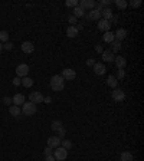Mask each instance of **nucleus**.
I'll return each instance as SVG.
<instances>
[{
  "label": "nucleus",
  "instance_id": "41",
  "mask_svg": "<svg viewBox=\"0 0 144 161\" xmlns=\"http://www.w3.org/2000/svg\"><path fill=\"white\" fill-rule=\"evenodd\" d=\"M95 52H97V53H103L104 52L103 46H101V45H95Z\"/></svg>",
  "mask_w": 144,
  "mask_h": 161
},
{
  "label": "nucleus",
  "instance_id": "17",
  "mask_svg": "<svg viewBox=\"0 0 144 161\" xmlns=\"http://www.w3.org/2000/svg\"><path fill=\"white\" fill-rule=\"evenodd\" d=\"M78 33H79V30L76 29L75 26H68L66 27V36H68V38H76Z\"/></svg>",
  "mask_w": 144,
  "mask_h": 161
},
{
  "label": "nucleus",
  "instance_id": "42",
  "mask_svg": "<svg viewBox=\"0 0 144 161\" xmlns=\"http://www.w3.org/2000/svg\"><path fill=\"white\" fill-rule=\"evenodd\" d=\"M95 64H97V62H95V60L92 59V58H89V59L87 60V66H94Z\"/></svg>",
  "mask_w": 144,
  "mask_h": 161
},
{
  "label": "nucleus",
  "instance_id": "39",
  "mask_svg": "<svg viewBox=\"0 0 144 161\" xmlns=\"http://www.w3.org/2000/svg\"><path fill=\"white\" fill-rule=\"evenodd\" d=\"M3 104H4V105H9V104H13V101H12L10 97H4V98H3Z\"/></svg>",
  "mask_w": 144,
  "mask_h": 161
},
{
  "label": "nucleus",
  "instance_id": "27",
  "mask_svg": "<svg viewBox=\"0 0 144 161\" xmlns=\"http://www.w3.org/2000/svg\"><path fill=\"white\" fill-rule=\"evenodd\" d=\"M114 3H115V6H117L120 10H124V9L128 6V2H125V0H115Z\"/></svg>",
  "mask_w": 144,
  "mask_h": 161
},
{
  "label": "nucleus",
  "instance_id": "12",
  "mask_svg": "<svg viewBox=\"0 0 144 161\" xmlns=\"http://www.w3.org/2000/svg\"><path fill=\"white\" fill-rule=\"evenodd\" d=\"M20 49H22L23 53H33L35 46L32 42H23L22 45H20Z\"/></svg>",
  "mask_w": 144,
  "mask_h": 161
},
{
  "label": "nucleus",
  "instance_id": "31",
  "mask_svg": "<svg viewBox=\"0 0 144 161\" xmlns=\"http://www.w3.org/2000/svg\"><path fill=\"white\" fill-rule=\"evenodd\" d=\"M78 3H79L78 0H66V2H65L66 7H76V6H78Z\"/></svg>",
  "mask_w": 144,
  "mask_h": 161
},
{
  "label": "nucleus",
  "instance_id": "33",
  "mask_svg": "<svg viewBox=\"0 0 144 161\" xmlns=\"http://www.w3.org/2000/svg\"><path fill=\"white\" fill-rule=\"evenodd\" d=\"M56 132H58V135H56V137H59V138H61V140H62V138H64L65 135H66V130H65V128H64V127H62V128H61V130H58V131H56Z\"/></svg>",
  "mask_w": 144,
  "mask_h": 161
},
{
  "label": "nucleus",
  "instance_id": "26",
  "mask_svg": "<svg viewBox=\"0 0 144 161\" xmlns=\"http://www.w3.org/2000/svg\"><path fill=\"white\" fill-rule=\"evenodd\" d=\"M33 83H35V82H33V79H32V78H27V76L22 78V85L25 86V88H31Z\"/></svg>",
  "mask_w": 144,
  "mask_h": 161
},
{
  "label": "nucleus",
  "instance_id": "22",
  "mask_svg": "<svg viewBox=\"0 0 144 161\" xmlns=\"http://www.w3.org/2000/svg\"><path fill=\"white\" fill-rule=\"evenodd\" d=\"M9 112H10L13 116H19L20 114H22V109H20V107H17V105H10Z\"/></svg>",
  "mask_w": 144,
  "mask_h": 161
},
{
  "label": "nucleus",
  "instance_id": "46",
  "mask_svg": "<svg viewBox=\"0 0 144 161\" xmlns=\"http://www.w3.org/2000/svg\"><path fill=\"white\" fill-rule=\"evenodd\" d=\"M2 50H3V43H0V53H2Z\"/></svg>",
  "mask_w": 144,
  "mask_h": 161
},
{
  "label": "nucleus",
  "instance_id": "9",
  "mask_svg": "<svg viewBox=\"0 0 144 161\" xmlns=\"http://www.w3.org/2000/svg\"><path fill=\"white\" fill-rule=\"evenodd\" d=\"M29 99H31V102H33V104H42V102H43V95H42L39 91H36V92H32V94L29 95Z\"/></svg>",
  "mask_w": 144,
  "mask_h": 161
},
{
  "label": "nucleus",
  "instance_id": "20",
  "mask_svg": "<svg viewBox=\"0 0 144 161\" xmlns=\"http://www.w3.org/2000/svg\"><path fill=\"white\" fill-rule=\"evenodd\" d=\"M103 40L105 42V43H113L114 40H115V38H114V32H105L103 36Z\"/></svg>",
  "mask_w": 144,
  "mask_h": 161
},
{
  "label": "nucleus",
  "instance_id": "7",
  "mask_svg": "<svg viewBox=\"0 0 144 161\" xmlns=\"http://www.w3.org/2000/svg\"><path fill=\"white\" fill-rule=\"evenodd\" d=\"M61 141L62 140L59 138V137H49L48 138V147L49 148H52V150H55V148H58V147H61Z\"/></svg>",
  "mask_w": 144,
  "mask_h": 161
},
{
  "label": "nucleus",
  "instance_id": "14",
  "mask_svg": "<svg viewBox=\"0 0 144 161\" xmlns=\"http://www.w3.org/2000/svg\"><path fill=\"white\" fill-rule=\"evenodd\" d=\"M85 17H87L88 20H99L101 19V12L95 10V9H92V10H89V13H85Z\"/></svg>",
  "mask_w": 144,
  "mask_h": 161
},
{
  "label": "nucleus",
  "instance_id": "15",
  "mask_svg": "<svg viewBox=\"0 0 144 161\" xmlns=\"http://www.w3.org/2000/svg\"><path fill=\"white\" fill-rule=\"evenodd\" d=\"M114 38H115V40H118V42H121V40H124L125 38H127V30L125 29H118L117 32H114Z\"/></svg>",
  "mask_w": 144,
  "mask_h": 161
},
{
  "label": "nucleus",
  "instance_id": "3",
  "mask_svg": "<svg viewBox=\"0 0 144 161\" xmlns=\"http://www.w3.org/2000/svg\"><path fill=\"white\" fill-rule=\"evenodd\" d=\"M52 155L55 157L56 161H64V160H66V157H68V150H65L64 147H58V148H55Z\"/></svg>",
  "mask_w": 144,
  "mask_h": 161
},
{
  "label": "nucleus",
  "instance_id": "44",
  "mask_svg": "<svg viewBox=\"0 0 144 161\" xmlns=\"http://www.w3.org/2000/svg\"><path fill=\"white\" fill-rule=\"evenodd\" d=\"M43 102H45V104H50V102H52V98H50V97L43 98Z\"/></svg>",
  "mask_w": 144,
  "mask_h": 161
},
{
  "label": "nucleus",
  "instance_id": "45",
  "mask_svg": "<svg viewBox=\"0 0 144 161\" xmlns=\"http://www.w3.org/2000/svg\"><path fill=\"white\" fill-rule=\"evenodd\" d=\"M45 161H56V160H55L53 155H48V157H45Z\"/></svg>",
  "mask_w": 144,
  "mask_h": 161
},
{
  "label": "nucleus",
  "instance_id": "35",
  "mask_svg": "<svg viewBox=\"0 0 144 161\" xmlns=\"http://www.w3.org/2000/svg\"><path fill=\"white\" fill-rule=\"evenodd\" d=\"M111 4V0H103V2H99V6L103 9H105V7H108Z\"/></svg>",
  "mask_w": 144,
  "mask_h": 161
},
{
  "label": "nucleus",
  "instance_id": "43",
  "mask_svg": "<svg viewBox=\"0 0 144 161\" xmlns=\"http://www.w3.org/2000/svg\"><path fill=\"white\" fill-rule=\"evenodd\" d=\"M118 22V16L117 15H113V17L110 19V23H117Z\"/></svg>",
  "mask_w": 144,
  "mask_h": 161
},
{
  "label": "nucleus",
  "instance_id": "36",
  "mask_svg": "<svg viewBox=\"0 0 144 161\" xmlns=\"http://www.w3.org/2000/svg\"><path fill=\"white\" fill-rule=\"evenodd\" d=\"M3 49L4 50H12V49H13V43H12V42H6V43H3Z\"/></svg>",
  "mask_w": 144,
  "mask_h": 161
},
{
  "label": "nucleus",
  "instance_id": "40",
  "mask_svg": "<svg viewBox=\"0 0 144 161\" xmlns=\"http://www.w3.org/2000/svg\"><path fill=\"white\" fill-rule=\"evenodd\" d=\"M20 83H22V79H20L19 76H16V78L13 79V85H15V86H19Z\"/></svg>",
  "mask_w": 144,
  "mask_h": 161
},
{
  "label": "nucleus",
  "instance_id": "4",
  "mask_svg": "<svg viewBox=\"0 0 144 161\" xmlns=\"http://www.w3.org/2000/svg\"><path fill=\"white\" fill-rule=\"evenodd\" d=\"M111 97H113V99L115 102H122L125 99V92L122 89H118V88H115V89H113V94H111Z\"/></svg>",
  "mask_w": 144,
  "mask_h": 161
},
{
  "label": "nucleus",
  "instance_id": "2",
  "mask_svg": "<svg viewBox=\"0 0 144 161\" xmlns=\"http://www.w3.org/2000/svg\"><path fill=\"white\" fill-rule=\"evenodd\" d=\"M20 109H22L23 115H26V116H32L38 112V107H36V104H33V102H25Z\"/></svg>",
  "mask_w": 144,
  "mask_h": 161
},
{
  "label": "nucleus",
  "instance_id": "18",
  "mask_svg": "<svg viewBox=\"0 0 144 161\" xmlns=\"http://www.w3.org/2000/svg\"><path fill=\"white\" fill-rule=\"evenodd\" d=\"M101 55H103V60H105V62H113L114 58H115V55L111 52L110 49H108V50H104Z\"/></svg>",
  "mask_w": 144,
  "mask_h": 161
},
{
  "label": "nucleus",
  "instance_id": "11",
  "mask_svg": "<svg viewBox=\"0 0 144 161\" xmlns=\"http://www.w3.org/2000/svg\"><path fill=\"white\" fill-rule=\"evenodd\" d=\"M114 64H115L117 69H125V66H127V59H125L124 56H117V58H114Z\"/></svg>",
  "mask_w": 144,
  "mask_h": 161
},
{
  "label": "nucleus",
  "instance_id": "29",
  "mask_svg": "<svg viewBox=\"0 0 144 161\" xmlns=\"http://www.w3.org/2000/svg\"><path fill=\"white\" fill-rule=\"evenodd\" d=\"M9 42V33L6 30H0V43H6Z\"/></svg>",
  "mask_w": 144,
  "mask_h": 161
},
{
  "label": "nucleus",
  "instance_id": "13",
  "mask_svg": "<svg viewBox=\"0 0 144 161\" xmlns=\"http://www.w3.org/2000/svg\"><path fill=\"white\" fill-rule=\"evenodd\" d=\"M92 68H94V73H95V75H98V76L104 75V73L107 72L105 65H104V64H99V62H98V64H95Z\"/></svg>",
  "mask_w": 144,
  "mask_h": 161
},
{
  "label": "nucleus",
  "instance_id": "28",
  "mask_svg": "<svg viewBox=\"0 0 144 161\" xmlns=\"http://www.w3.org/2000/svg\"><path fill=\"white\" fill-rule=\"evenodd\" d=\"M121 161H133V153H130V151L121 153Z\"/></svg>",
  "mask_w": 144,
  "mask_h": 161
},
{
  "label": "nucleus",
  "instance_id": "21",
  "mask_svg": "<svg viewBox=\"0 0 144 161\" xmlns=\"http://www.w3.org/2000/svg\"><path fill=\"white\" fill-rule=\"evenodd\" d=\"M101 16H103V19L105 20H110L111 17H113V10H111L110 7H105L101 10Z\"/></svg>",
  "mask_w": 144,
  "mask_h": 161
},
{
  "label": "nucleus",
  "instance_id": "24",
  "mask_svg": "<svg viewBox=\"0 0 144 161\" xmlns=\"http://www.w3.org/2000/svg\"><path fill=\"white\" fill-rule=\"evenodd\" d=\"M113 53H117L121 50V42H118V40H114L113 43H111V49H110Z\"/></svg>",
  "mask_w": 144,
  "mask_h": 161
},
{
  "label": "nucleus",
  "instance_id": "37",
  "mask_svg": "<svg viewBox=\"0 0 144 161\" xmlns=\"http://www.w3.org/2000/svg\"><path fill=\"white\" fill-rule=\"evenodd\" d=\"M53 154V150L52 148H49V147H46L45 150H43V155H45V157H48V155H52Z\"/></svg>",
  "mask_w": 144,
  "mask_h": 161
},
{
  "label": "nucleus",
  "instance_id": "38",
  "mask_svg": "<svg viewBox=\"0 0 144 161\" xmlns=\"http://www.w3.org/2000/svg\"><path fill=\"white\" fill-rule=\"evenodd\" d=\"M76 22H78V19H76V17H75V16H69V17H68V23H71V26H74V25H75V23Z\"/></svg>",
  "mask_w": 144,
  "mask_h": 161
},
{
  "label": "nucleus",
  "instance_id": "19",
  "mask_svg": "<svg viewBox=\"0 0 144 161\" xmlns=\"http://www.w3.org/2000/svg\"><path fill=\"white\" fill-rule=\"evenodd\" d=\"M107 85L110 86V88H113V89H115L118 86V81L115 79V76L114 75H110L108 78H107Z\"/></svg>",
  "mask_w": 144,
  "mask_h": 161
},
{
  "label": "nucleus",
  "instance_id": "34",
  "mask_svg": "<svg viewBox=\"0 0 144 161\" xmlns=\"http://www.w3.org/2000/svg\"><path fill=\"white\" fill-rule=\"evenodd\" d=\"M130 6H131V7H140L141 0H131V2H130Z\"/></svg>",
  "mask_w": 144,
  "mask_h": 161
},
{
  "label": "nucleus",
  "instance_id": "6",
  "mask_svg": "<svg viewBox=\"0 0 144 161\" xmlns=\"http://www.w3.org/2000/svg\"><path fill=\"white\" fill-rule=\"evenodd\" d=\"M61 76L65 79V81H74V79L76 78V72L74 71V69H71V68H66V69L62 71Z\"/></svg>",
  "mask_w": 144,
  "mask_h": 161
},
{
  "label": "nucleus",
  "instance_id": "10",
  "mask_svg": "<svg viewBox=\"0 0 144 161\" xmlns=\"http://www.w3.org/2000/svg\"><path fill=\"white\" fill-rule=\"evenodd\" d=\"M98 29L101 30V32H110V29H111V23H110V20L99 19V20H98Z\"/></svg>",
  "mask_w": 144,
  "mask_h": 161
},
{
  "label": "nucleus",
  "instance_id": "1",
  "mask_svg": "<svg viewBox=\"0 0 144 161\" xmlns=\"http://www.w3.org/2000/svg\"><path fill=\"white\" fill-rule=\"evenodd\" d=\"M65 86V79L61 75H53L50 78V89L53 92H61Z\"/></svg>",
  "mask_w": 144,
  "mask_h": 161
},
{
  "label": "nucleus",
  "instance_id": "23",
  "mask_svg": "<svg viewBox=\"0 0 144 161\" xmlns=\"http://www.w3.org/2000/svg\"><path fill=\"white\" fill-rule=\"evenodd\" d=\"M72 16H75L76 19H78V17H84V16H85V10H84L82 7H79V6H76V7H74Z\"/></svg>",
  "mask_w": 144,
  "mask_h": 161
},
{
  "label": "nucleus",
  "instance_id": "5",
  "mask_svg": "<svg viewBox=\"0 0 144 161\" xmlns=\"http://www.w3.org/2000/svg\"><path fill=\"white\" fill-rule=\"evenodd\" d=\"M16 73H17V76H19L20 79L25 78V76H27V73H29V66H27L26 64H20L16 66Z\"/></svg>",
  "mask_w": 144,
  "mask_h": 161
},
{
  "label": "nucleus",
  "instance_id": "25",
  "mask_svg": "<svg viewBox=\"0 0 144 161\" xmlns=\"http://www.w3.org/2000/svg\"><path fill=\"white\" fill-rule=\"evenodd\" d=\"M62 127H64V125H62V121H59V120L52 121V124H50V128H52V131H58V130H61Z\"/></svg>",
  "mask_w": 144,
  "mask_h": 161
},
{
  "label": "nucleus",
  "instance_id": "30",
  "mask_svg": "<svg viewBox=\"0 0 144 161\" xmlns=\"http://www.w3.org/2000/svg\"><path fill=\"white\" fill-rule=\"evenodd\" d=\"M61 144H62V147H64L65 150H71V148H72V145H74L71 140H62V141H61Z\"/></svg>",
  "mask_w": 144,
  "mask_h": 161
},
{
  "label": "nucleus",
  "instance_id": "16",
  "mask_svg": "<svg viewBox=\"0 0 144 161\" xmlns=\"http://www.w3.org/2000/svg\"><path fill=\"white\" fill-rule=\"evenodd\" d=\"M12 101H13V105L22 107V105L25 104V95H22V94H16L15 97L12 98Z\"/></svg>",
  "mask_w": 144,
  "mask_h": 161
},
{
  "label": "nucleus",
  "instance_id": "32",
  "mask_svg": "<svg viewBox=\"0 0 144 161\" xmlns=\"http://www.w3.org/2000/svg\"><path fill=\"white\" fill-rule=\"evenodd\" d=\"M124 76H125V71L124 69H118V72H117V76H115V79H124Z\"/></svg>",
  "mask_w": 144,
  "mask_h": 161
},
{
  "label": "nucleus",
  "instance_id": "8",
  "mask_svg": "<svg viewBox=\"0 0 144 161\" xmlns=\"http://www.w3.org/2000/svg\"><path fill=\"white\" fill-rule=\"evenodd\" d=\"M95 4H97V2H94V0H81L78 3V6L82 7L84 10H87V9L92 10V9H95Z\"/></svg>",
  "mask_w": 144,
  "mask_h": 161
}]
</instances>
